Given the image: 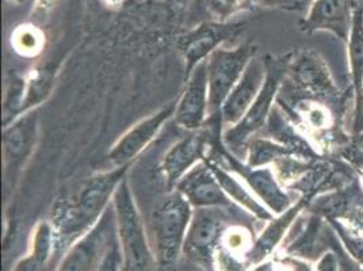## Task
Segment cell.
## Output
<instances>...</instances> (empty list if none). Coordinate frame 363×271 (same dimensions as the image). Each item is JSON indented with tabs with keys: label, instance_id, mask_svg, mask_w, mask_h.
<instances>
[{
	"label": "cell",
	"instance_id": "cell-1",
	"mask_svg": "<svg viewBox=\"0 0 363 271\" xmlns=\"http://www.w3.org/2000/svg\"><path fill=\"white\" fill-rule=\"evenodd\" d=\"M129 167H114L91 177L79 192L53 211L52 226L55 231V250L50 263L60 260L65 251L95 226L129 171Z\"/></svg>",
	"mask_w": 363,
	"mask_h": 271
},
{
	"label": "cell",
	"instance_id": "cell-2",
	"mask_svg": "<svg viewBox=\"0 0 363 271\" xmlns=\"http://www.w3.org/2000/svg\"><path fill=\"white\" fill-rule=\"evenodd\" d=\"M122 271H159L151 241L130 184L125 178L113 196Z\"/></svg>",
	"mask_w": 363,
	"mask_h": 271
},
{
	"label": "cell",
	"instance_id": "cell-3",
	"mask_svg": "<svg viewBox=\"0 0 363 271\" xmlns=\"http://www.w3.org/2000/svg\"><path fill=\"white\" fill-rule=\"evenodd\" d=\"M193 211V206L178 190H171L155 213L152 248L159 270L177 269Z\"/></svg>",
	"mask_w": 363,
	"mask_h": 271
},
{
	"label": "cell",
	"instance_id": "cell-4",
	"mask_svg": "<svg viewBox=\"0 0 363 271\" xmlns=\"http://www.w3.org/2000/svg\"><path fill=\"white\" fill-rule=\"evenodd\" d=\"M266 62L267 75L255 102L248 109L242 120L227 128L223 135L224 147L239 159H242V152L247 151L252 136L259 132L270 118L274 101L288 74L289 62L274 60H266Z\"/></svg>",
	"mask_w": 363,
	"mask_h": 271
},
{
	"label": "cell",
	"instance_id": "cell-5",
	"mask_svg": "<svg viewBox=\"0 0 363 271\" xmlns=\"http://www.w3.org/2000/svg\"><path fill=\"white\" fill-rule=\"evenodd\" d=\"M117 220L113 204L99 221L61 256L55 271H98L116 248Z\"/></svg>",
	"mask_w": 363,
	"mask_h": 271
},
{
	"label": "cell",
	"instance_id": "cell-6",
	"mask_svg": "<svg viewBox=\"0 0 363 271\" xmlns=\"http://www.w3.org/2000/svg\"><path fill=\"white\" fill-rule=\"evenodd\" d=\"M252 57H255L254 48L240 45L232 49L220 46L206 59L211 109L209 121L221 122V107L230 91L233 90L236 83L240 80L242 72L245 71Z\"/></svg>",
	"mask_w": 363,
	"mask_h": 271
},
{
	"label": "cell",
	"instance_id": "cell-7",
	"mask_svg": "<svg viewBox=\"0 0 363 271\" xmlns=\"http://www.w3.org/2000/svg\"><path fill=\"white\" fill-rule=\"evenodd\" d=\"M221 143L223 137L214 140L212 145L213 153L211 155L220 157L224 162L223 166L227 167L228 170L239 175L251 189V192L259 198V201L272 211L274 216L288 211L294 202L285 192V189L281 186L279 179L272 167L247 166L245 163H242L239 157L228 151L224 144L223 148H220Z\"/></svg>",
	"mask_w": 363,
	"mask_h": 271
},
{
	"label": "cell",
	"instance_id": "cell-8",
	"mask_svg": "<svg viewBox=\"0 0 363 271\" xmlns=\"http://www.w3.org/2000/svg\"><path fill=\"white\" fill-rule=\"evenodd\" d=\"M227 211L225 208H201L193 211L183 244L184 258L203 265L212 262L225 232Z\"/></svg>",
	"mask_w": 363,
	"mask_h": 271
},
{
	"label": "cell",
	"instance_id": "cell-9",
	"mask_svg": "<svg viewBox=\"0 0 363 271\" xmlns=\"http://www.w3.org/2000/svg\"><path fill=\"white\" fill-rule=\"evenodd\" d=\"M209 125V123H206ZM199 129L197 132H190V135L175 143L162 159L160 170L163 172L164 181L169 190H174L178 182L193 168L206 159V150L212 147L216 138L221 137V128L212 131Z\"/></svg>",
	"mask_w": 363,
	"mask_h": 271
},
{
	"label": "cell",
	"instance_id": "cell-10",
	"mask_svg": "<svg viewBox=\"0 0 363 271\" xmlns=\"http://www.w3.org/2000/svg\"><path fill=\"white\" fill-rule=\"evenodd\" d=\"M288 72L294 86L315 101L328 102L340 96V90L335 83L330 67L318 53L311 49L300 52L289 62Z\"/></svg>",
	"mask_w": 363,
	"mask_h": 271
},
{
	"label": "cell",
	"instance_id": "cell-11",
	"mask_svg": "<svg viewBox=\"0 0 363 271\" xmlns=\"http://www.w3.org/2000/svg\"><path fill=\"white\" fill-rule=\"evenodd\" d=\"M209 117V83L206 60H203L189 72L184 90L177 102L174 118L182 129L197 132L208 123Z\"/></svg>",
	"mask_w": 363,
	"mask_h": 271
},
{
	"label": "cell",
	"instance_id": "cell-12",
	"mask_svg": "<svg viewBox=\"0 0 363 271\" xmlns=\"http://www.w3.org/2000/svg\"><path fill=\"white\" fill-rule=\"evenodd\" d=\"M177 104H171L150 117L137 122L125 135L118 138L107 153L108 162L114 167L130 166L137 156L144 151L160 132L167 121L175 114Z\"/></svg>",
	"mask_w": 363,
	"mask_h": 271
},
{
	"label": "cell",
	"instance_id": "cell-13",
	"mask_svg": "<svg viewBox=\"0 0 363 271\" xmlns=\"http://www.w3.org/2000/svg\"><path fill=\"white\" fill-rule=\"evenodd\" d=\"M174 190H178L184 197L193 209L201 208H225L230 209L236 206L223 190L220 182L217 181L212 168L206 159L193 167Z\"/></svg>",
	"mask_w": 363,
	"mask_h": 271
},
{
	"label": "cell",
	"instance_id": "cell-14",
	"mask_svg": "<svg viewBox=\"0 0 363 271\" xmlns=\"http://www.w3.org/2000/svg\"><path fill=\"white\" fill-rule=\"evenodd\" d=\"M355 10L357 0H313L300 21V29L305 33L330 31L347 43Z\"/></svg>",
	"mask_w": 363,
	"mask_h": 271
},
{
	"label": "cell",
	"instance_id": "cell-15",
	"mask_svg": "<svg viewBox=\"0 0 363 271\" xmlns=\"http://www.w3.org/2000/svg\"><path fill=\"white\" fill-rule=\"evenodd\" d=\"M267 75V62L257 57H252L248 62L240 80L236 83L233 90L228 95L221 107V122L227 128L236 125L242 120L248 109L255 102L262 90Z\"/></svg>",
	"mask_w": 363,
	"mask_h": 271
},
{
	"label": "cell",
	"instance_id": "cell-16",
	"mask_svg": "<svg viewBox=\"0 0 363 271\" xmlns=\"http://www.w3.org/2000/svg\"><path fill=\"white\" fill-rule=\"evenodd\" d=\"M316 197L311 194H303L298 201H296L289 208L288 211L272 217V220L267 223V226H264L263 232L257 236V240L254 241L252 248L247 255L248 266L259 265L272 255V251H275V248L282 243L285 236L288 235L290 228L303 214V211L308 209L309 204Z\"/></svg>",
	"mask_w": 363,
	"mask_h": 271
},
{
	"label": "cell",
	"instance_id": "cell-17",
	"mask_svg": "<svg viewBox=\"0 0 363 271\" xmlns=\"http://www.w3.org/2000/svg\"><path fill=\"white\" fill-rule=\"evenodd\" d=\"M236 26L225 22H206L189 33L181 43V50L190 72L201 61L206 60L224 41L235 34Z\"/></svg>",
	"mask_w": 363,
	"mask_h": 271
},
{
	"label": "cell",
	"instance_id": "cell-18",
	"mask_svg": "<svg viewBox=\"0 0 363 271\" xmlns=\"http://www.w3.org/2000/svg\"><path fill=\"white\" fill-rule=\"evenodd\" d=\"M206 162L212 168L217 181L220 182L225 194L238 208L244 209L263 223L272 220L274 214L259 201V198L251 192V189L245 184V182L242 181L239 175L228 170L227 167L220 165L213 157L206 156Z\"/></svg>",
	"mask_w": 363,
	"mask_h": 271
},
{
	"label": "cell",
	"instance_id": "cell-19",
	"mask_svg": "<svg viewBox=\"0 0 363 271\" xmlns=\"http://www.w3.org/2000/svg\"><path fill=\"white\" fill-rule=\"evenodd\" d=\"M37 135V116L28 114L6 128L3 136V151L6 175L16 170L29 155Z\"/></svg>",
	"mask_w": 363,
	"mask_h": 271
},
{
	"label": "cell",
	"instance_id": "cell-20",
	"mask_svg": "<svg viewBox=\"0 0 363 271\" xmlns=\"http://www.w3.org/2000/svg\"><path fill=\"white\" fill-rule=\"evenodd\" d=\"M347 57L355 102L363 90V13L359 9L354 13L352 26L348 34Z\"/></svg>",
	"mask_w": 363,
	"mask_h": 271
},
{
	"label": "cell",
	"instance_id": "cell-21",
	"mask_svg": "<svg viewBox=\"0 0 363 271\" xmlns=\"http://www.w3.org/2000/svg\"><path fill=\"white\" fill-rule=\"evenodd\" d=\"M248 152V157L245 165L250 167H266L270 166L272 163H277L282 159H286L290 156H301L303 159H308L311 162H318V160H312L311 157L305 156L291 147H289L286 144L282 143H274L272 140H266V138H254L248 143L247 147Z\"/></svg>",
	"mask_w": 363,
	"mask_h": 271
},
{
	"label": "cell",
	"instance_id": "cell-22",
	"mask_svg": "<svg viewBox=\"0 0 363 271\" xmlns=\"http://www.w3.org/2000/svg\"><path fill=\"white\" fill-rule=\"evenodd\" d=\"M328 226L333 228L335 235L342 243L343 248L347 251L348 255L354 258L358 263L363 266V235L355 232L350 226H346L340 220H327Z\"/></svg>",
	"mask_w": 363,
	"mask_h": 271
},
{
	"label": "cell",
	"instance_id": "cell-23",
	"mask_svg": "<svg viewBox=\"0 0 363 271\" xmlns=\"http://www.w3.org/2000/svg\"><path fill=\"white\" fill-rule=\"evenodd\" d=\"M43 34L35 26H19L13 34V44L22 55H34L43 45Z\"/></svg>",
	"mask_w": 363,
	"mask_h": 271
},
{
	"label": "cell",
	"instance_id": "cell-24",
	"mask_svg": "<svg viewBox=\"0 0 363 271\" xmlns=\"http://www.w3.org/2000/svg\"><path fill=\"white\" fill-rule=\"evenodd\" d=\"M339 147L340 157L350 166L363 172V133L350 136L347 141Z\"/></svg>",
	"mask_w": 363,
	"mask_h": 271
},
{
	"label": "cell",
	"instance_id": "cell-25",
	"mask_svg": "<svg viewBox=\"0 0 363 271\" xmlns=\"http://www.w3.org/2000/svg\"><path fill=\"white\" fill-rule=\"evenodd\" d=\"M252 0H206L208 10L218 22H225L229 16L236 14Z\"/></svg>",
	"mask_w": 363,
	"mask_h": 271
},
{
	"label": "cell",
	"instance_id": "cell-26",
	"mask_svg": "<svg viewBox=\"0 0 363 271\" xmlns=\"http://www.w3.org/2000/svg\"><path fill=\"white\" fill-rule=\"evenodd\" d=\"M327 241L330 243V248L337 256V262H339V271H363V266L361 263H358L354 258L348 255L347 251L343 248L342 243L337 239V236L335 235L333 228L330 226V236L327 233Z\"/></svg>",
	"mask_w": 363,
	"mask_h": 271
},
{
	"label": "cell",
	"instance_id": "cell-27",
	"mask_svg": "<svg viewBox=\"0 0 363 271\" xmlns=\"http://www.w3.org/2000/svg\"><path fill=\"white\" fill-rule=\"evenodd\" d=\"M44 269H45V265H43L34 254L29 253L28 255L23 256L16 262L13 271H43Z\"/></svg>",
	"mask_w": 363,
	"mask_h": 271
},
{
	"label": "cell",
	"instance_id": "cell-28",
	"mask_svg": "<svg viewBox=\"0 0 363 271\" xmlns=\"http://www.w3.org/2000/svg\"><path fill=\"white\" fill-rule=\"evenodd\" d=\"M315 271H339L337 256L331 248L318 258Z\"/></svg>",
	"mask_w": 363,
	"mask_h": 271
},
{
	"label": "cell",
	"instance_id": "cell-29",
	"mask_svg": "<svg viewBox=\"0 0 363 271\" xmlns=\"http://www.w3.org/2000/svg\"><path fill=\"white\" fill-rule=\"evenodd\" d=\"M363 133V90L361 96L354 102V116L351 122V135Z\"/></svg>",
	"mask_w": 363,
	"mask_h": 271
},
{
	"label": "cell",
	"instance_id": "cell-30",
	"mask_svg": "<svg viewBox=\"0 0 363 271\" xmlns=\"http://www.w3.org/2000/svg\"><path fill=\"white\" fill-rule=\"evenodd\" d=\"M177 271H211V269H209V265L198 263V262L184 258L178 263Z\"/></svg>",
	"mask_w": 363,
	"mask_h": 271
},
{
	"label": "cell",
	"instance_id": "cell-31",
	"mask_svg": "<svg viewBox=\"0 0 363 271\" xmlns=\"http://www.w3.org/2000/svg\"><path fill=\"white\" fill-rule=\"evenodd\" d=\"M274 269H275V263L272 260H264L259 265H255L251 271H274Z\"/></svg>",
	"mask_w": 363,
	"mask_h": 271
},
{
	"label": "cell",
	"instance_id": "cell-32",
	"mask_svg": "<svg viewBox=\"0 0 363 271\" xmlns=\"http://www.w3.org/2000/svg\"><path fill=\"white\" fill-rule=\"evenodd\" d=\"M55 3H56V0H38V10L45 13L49 9L53 7Z\"/></svg>",
	"mask_w": 363,
	"mask_h": 271
},
{
	"label": "cell",
	"instance_id": "cell-33",
	"mask_svg": "<svg viewBox=\"0 0 363 271\" xmlns=\"http://www.w3.org/2000/svg\"><path fill=\"white\" fill-rule=\"evenodd\" d=\"M114 253H116V248L108 254V256L106 258V260L104 262V265L101 266V269L98 271H110V266H111V260H113V256H114Z\"/></svg>",
	"mask_w": 363,
	"mask_h": 271
},
{
	"label": "cell",
	"instance_id": "cell-34",
	"mask_svg": "<svg viewBox=\"0 0 363 271\" xmlns=\"http://www.w3.org/2000/svg\"><path fill=\"white\" fill-rule=\"evenodd\" d=\"M117 255H118V253L116 251L114 253V256H113V260H111V266H110V271H121L120 269V263H118V260H117Z\"/></svg>",
	"mask_w": 363,
	"mask_h": 271
},
{
	"label": "cell",
	"instance_id": "cell-35",
	"mask_svg": "<svg viewBox=\"0 0 363 271\" xmlns=\"http://www.w3.org/2000/svg\"><path fill=\"white\" fill-rule=\"evenodd\" d=\"M7 4H10V6H13V7H21L23 3H25V0H4Z\"/></svg>",
	"mask_w": 363,
	"mask_h": 271
},
{
	"label": "cell",
	"instance_id": "cell-36",
	"mask_svg": "<svg viewBox=\"0 0 363 271\" xmlns=\"http://www.w3.org/2000/svg\"><path fill=\"white\" fill-rule=\"evenodd\" d=\"M357 9H359L363 13V0H357Z\"/></svg>",
	"mask_w": 363,
	"mask_h": 271
},
{
	"label": "cell",
	"instance_id": "cell-37",
	"mask_svg": "<svg viewBox=\"0 0 363 271\" xmlns=\"http://www.w3.org/2000/svg\"><path fill=\"white\" fill-rule=\"evenodd\" d=\"M159 271H177V269H175V270H159Z\"/></svg>",
	"mask_w": 363,
	"mask_h": 271
},
{
	"label": "cell",
	"instance_id": "cell-38",
	"mask_svg": "<svg viewBox=\"0 0 363 271\" xmlns=\"http://www.w3.org/2000/svg\"><path fill=\"white\" fill-rule=\"evenodd\" d=\"M122 271V270H121Z\"/></svg>",
	"mask_w": 363,
	"mask_h": 271
}]
</instances>
